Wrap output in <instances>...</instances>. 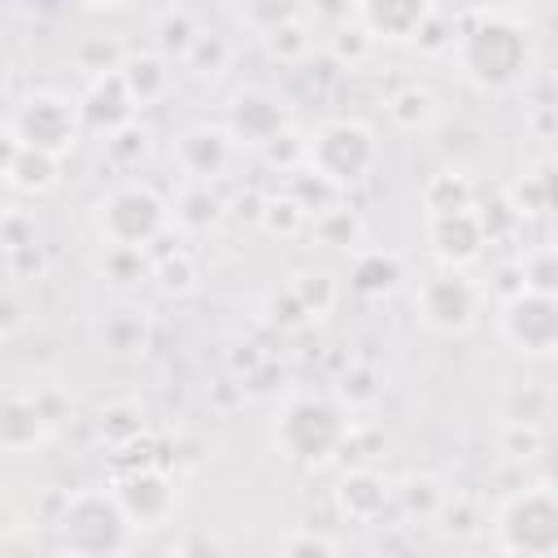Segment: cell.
I'll return each mask as SVG.
<instances>
[{
    "mask_svg": "<svg viewBox=\"0 0 558 558\" xmlns=\"http://www.w3.org/2000/svg\"><path fill=\"white\" fill-rule=\"evenodd\" d=\"M57 536H61V549L70 558H122L131 549L135 527L126 523L122 506L105 488V493L70 497L61 519H57Z\"/></svg>",
    "mask_w": 558,
    "mask_h": 558,
    "instance_id": "obj_1",
    "label": "cell"
},
{
    "mask_svg": "<svg viewBox=\"0 0 558 558\" xmlns=\"http://www.w3.org/2000/svg\"><path fill=\"white\" fill-rule=\"evenodd\" d=\"M170 227V205L148 183H118L96 205V231L109 248L148 253V244Z\"/></svg>",
    "mask_w": 558,
    "mask_h": 558,
    "instance_id": "obj_2",
    "label": "cell"
},
{
    "mask_svg": "<svg viewBox=\"0 0 558 558\" xmlns=\"http://www.w3.org/2000/svg\"><path fill=\"white\" fill-rule=\"evenodd\" d=\"M305 161L327 187H349V183H362L375 170L379 144H375L371 126L336 118V122H323L314 131V140L305 144Z\"/></svg>",
    "mask_w": 558,
    "mask_h": 558,
    "instance_id": "obj_3",
    "label": "cell"
},
{
    "mask_svg": "<svg viewBox=\"0 0 558 558\" xmlns=\"http://www.w3.org/2000/svg\"><path fill=\"white\" fill-rule=\"evenodd\" d=\"M78 135H83L78 100L61 96V92H35L9 118V140L17 148H31V153H44V157H57V161H61L65 148H74Z\"/></svg>",
    "mask_w": 558,
    "mask_h": 558,
    "instance_id": "obj_4",
    "label": "cell"
},
{
    "mask_svg": "<svg viewBox=\"0 0 558 558\" xmlns=\"http://www.w3.org/2000/svg\"><path fill=\"white\" fill-rule=\"evenodd\" d=\"M275 440L283 445V453L301 466H323L340 445H344V414L323 401V397H301L283 410Z\"/></svg>",
    "mask_w": 558,
    "mask_h": 558,
    "instance_id": "obj_5",
    "label": "cell"
},
{
    "mask_svg": "<svg viewBox=\"0 0 558 558\" xmlns=\"http://www.w3.org/2000/svg\"><path fill=\"white\" fill-rule=\"evenodd\" d=\"M558 514H554V497L549 488H527L519 497H510L501 510H497V541L510 558H549L554 554V541H558Z\"/></svg>",
    "mask_w": 558,
    "mask_h": 558,
    "instance_id": "obj_6",
    "label": "cell"
},
{
    "mask_svg": "<svg viewBox=\"0 0 558 558\" xmlns=\"http://www.w3.org/2000/svg\"><path fill=\"white\" fill-rule=\"evenodd\" d=\"M458 61H462V74L475 78L480 87H506L527 65L523 31L519 26H501V22L488 17V26L466 31L458 39Z\"/></svg>",
    "mask_w": 558,
    "mask_h": 558,
    "instance_id": "obj_7",
    "label": "cell"
},
{
    "mask_svg": "<svg viewBox=\"0 0 558 558\" xmlns=\"http://www.w3.org/2000/svg\"><path fill=\"white\" fill-rule=\"evenodd\" d=\"M414 310L432 331L453 336V331L475 327V318L484 310V288L462 270H445V275L423 279V288L414 296Z\"/></svg>",
    "mask_w": 558,
    "mask_h": 558,
    "instance_id": "obj_8",
    "label": "cell"
},
{
    "mask_svg": "<svg viewBox=\"0 0 558 558\" xmlns=\"http://www.w3.org/2000/svg\"><path fill=\"white\" fill-rule=\"evenodd\" d=\"M113 501L122 506V514H126V523L140 532V527H161L166 519H170V510H174V488H170V480L161 475V471H153V466H144V471H131L126 480H118L113 488Z\"/></svg>",
    "mask_w": 558,
    "mask_h": 558,
    "instance_id": "obj_9",
    "label": "cell"
},
{
    "mask_svg": "<svg viewBox=\"0 0 558 558\" xmlns=\"http://www.w3.org/2000/svg\"><path fill=\"white\" fill-rule=\"evenodd\" d=\"M235 140H231V131L227 126H187L179 140H174V161H179V170L192 179V183H205L209 187V179H218L231 161H235Z\"/></svg>",
    "mask_w": 558,
    "mask_h": 558,
    "instance_id": "obj_10",
    "label": "cell"
},
{
    "mask_svg": "<svg viewBox=\"0 0 558 558\" xmlns=\"http://www.w3.org/2000/svg\"><path fill=\"white\" fill-rule=\"evenodd\" d=\"M501 336L519 353H549L554 349V296L549 292H519L501 310Z\"/></svg>",
    "mask_w": 558,
    "mask_h": 558,
    "instance_id": "obj_11",
    "label": "cell"
},
{
    "mask_svg": "<svg viewBox=\"0 0 558 558\" xmlns=\"http://www.w3.org/2000/svg\"><path fill=\"white\" fill-rule=\"evenodd\" d=\"M283 122H288L283 105H279L270 92H262V87L240 92V96H235V105H231V140H235V144L266 148V144H275V140H279Z\"/></svg>",
    "mask_w": 558,
    "mask_h": 558,
    "instance_id": "obj_12",
    "label": "cell"
},
{
    "mask_svg": "<svg viewBox=\"0 0 558 558\" xmlns=\"http://www.w3.org/2000/svg\"><path fill=\"white\" fill-rule=\"evenodd\" d=\"M427 231H432V248H436V257L449 262V266L471 262V257L480 253V244H484V227H480V218H475L471 209H462V214H445V218H427Z\"/></svg>",
    "mask_w": 558,
    "mask_h": 558,
    "instance_id": "obj_13",
    "label": "cell"
},
{
    "mask_svg": "<svg viewBox=\"0 0 558 558\" xmlns=\"http://www.w3.org/2000/svg\"><path fill=\"white\" fill-rule=\"evenodd\" d=\"M427 4H357L353 17L371 39H410L427 22Z\"/></svg>",
    "mask_w": 558,
    "mask_h": 558,
    "instance_id": "obj_14",
    "label": "cell"
},
{
    "mask_svg": "<svg viewBox=\"0 0 558 558\" xmlns=\"http://www.w3.org/2000/svg\"><path fill=\"white\" fill-rule=\"evenodd\" d=\"M118 74H122V87H126V96H131V105H135V109H144V105L161 100V96H166V87H170V61H166V57H157V52H144V57L122 61V65H118Z\"/></svg>",
    "mask_w": 558,
    "mask_h": 558,
    "instance_id": "obj_15",
    "label": "cell"
},
{
    "mask_svg": "<svg viewBox=\"0 0 558 558\" xmlns=\"http://www.w3.org/2000/svg\"><path fill=\"white\" fill-rule=\"evenodd\" d=\"M48 436V418L39 414L35 401L9 397L0 401V449H31Z\"/></svg>",
    "mask_w": 558,
    "mask_h": 558,
    "instance_id": "obj_16",
    "label": "cell"
},
{
    "mask_svg": "<svg viewBox=\"0 0 558 558\" xmlns=\"http://www.w3.org/2000/svg\"><path fill=\"white\" fill-rule=\"evenodd\" d=\"M100 344H105L109 353H122V357L144 353V344H148V310H140V305H118V310H109V314L100 318Z\"/></svg>",
    "mask_w": 558,
    "mask_h": 558,
    "instance_id": "obj_17",
    "label": "cell"
},
{
    "mask_svg": "<svg viewBox=\"0 0 558 558\" xmlns=\"http://www.w3.org/2000/svg\"><path fill=\"white\" fill-rule=\"evenodd\" d=\"M0 174H4V183H13V187L44 192V187L57 183V157H44V153H31V148H17V144H13V153H9V161H4Z\"/></svg>",
    "mask_w": 558,
    "mask_h": 558,
    "instance_id": "obj_18",
    "label": "cell"
},
{
    "mask_svg": "<svg viewBox=\"0 0 558 558\" xmlns=\"http://www.w3.org/2000/svg\"><path fill=\"white\" fill-rule=\"evenodd\" d=\"M353 283L362 292H392L401 283V257L397 253H384V248H366L357 253L353 262Z\"/></svg>",
    "mask_w": 558,
    "mask_h": 558,
    "instance_id": "obj_19",
    "label": "cell"
},
{
    "mask_svg": "<svg viewBox=\"0 0 558 558\" xmlns=\"http://www.w3.org/2000/svg\"><path fill=\"white\" fill-rule=\"evenodd\" d=\"M231 57H235V48H231L222 35L201 31V35L192 39V48L183 52V65H187L196 78H222L227 65H231Z\"/></svg>",
    "mask_w": 558,
    "mask_h": 558,
    "instance_id": "obj_20",
    "label": "cell"
},
{
    "mask_svg": "<svg viewBox=\"0 0 558 558\" xmlns=\"http://www.w3.org/2000/svg\"><path fill=\"white\" fill-rule=\"evenodd\" d=\"M384 501H388V484H384L379 475L353 471V475L340 480V506H344L349 514L357 510V519H371L375 510H384Z\"/></svg>",
    "mask_w": 558,
    "mask_h": 558,
    "instance_id": "obj_21",
    "label": "cell"
},
{
    "mask_svg": "<svg viewBox=\"0 0 558 558\" xmlns=\"http://www.w3.org/2000/svg\"><path fill=\"white\" fill-rule=\"evenodd\" d=\"M196 35H201V22H196L192 9L174 4V9H161V13H157V44H161L166 61H170V57H183Z\"/></svg>",
    "mask_w": 558,
    "mask_h": 558,
    "instance_id": "obj_22",
    "label": "cell"
},
{
    "mask_svg": "<svg viewBox=\"0 0 558 558\" xmlns=\"http://www.w3.org/2000/svg\"><path fill=\"white\" fill-rule=\"evenodd\" d=\"M388 118H392L397 126H405V131L427 126V122L436 118V96H432L427 87H401V92L388 100Z\"/></svg>",
    "mask_w": 558,
    "mask_h": 558,
    "instance_id": "obj_23",
    "label": "cell"
},
{
    "mask_svg": "<svg viewBox=\"0 0 558 558\" xmlns=\"http://www.w3.org/2000/svg\"><path fill=\"white\" fill-rule=\"evenodd\" d=\"M153 279H157L161 292H192L196 288V266L183 248H174V253H161L153 262Z\"/></svg>",
    "mask_w": 558,
    "mask_h": 558,
    "instance_id": "obj_24",
    "label": "cell"
},
{
    "mask_svg": "<svg viewBox=\"0 0 558 558\" xmlns=\"http://www.w3.org/2000/svg\"><path fill=\"white\" fill-rule=\"evenodd\" d=\"M314 231H318V240L323 244H336V248H349V240H357L362 235V222H357V214H349V209H323L318 218H314Z\"/></svg>",
    "mask_w": 558,
    "mask_h": 558,
    "instance_id": "obj_25",
    "label": "cell"
},
{
    "mask_svg": "<svg viewBox=\"0 0 558 558\" xmlns=\"http://www.w3.org/2000/svg\"><path fill=\"white\" fill-rule=\"evenodd\" d=\"M288 558H336V549H331L323 536L301 532V536H292V541H288Z\"/></svg>",
    "mask_w": 558,
    "mask_h": 558,
    "instance_id": "obj_26",
    "label": "cell"
},
{
    "mask_svg": "<svg viewBox=\"0 0 558 558\" xmlns=\"http://www.w3.org/2000/svg\"><path fill=\"white\" fill-rule=\"evenodd\" d=\"M17 527V514H13V506H9V497H0V536H9Z\"/></svg>",
    "mask_w": 558,
    "mask_h": 558,
    "instance_id": "obj_27",
    "label": "cell"
},
{
    "mask_svg": "<svg viewBox=\"0 0 558 558\" xmlns=\"http://www.w3.org/2000/svg\"><path fill=\"white\" fill-rule=\"evenodd\" d=\"M0 214H4V174H0Z\"/></svg>",
    "mask_w": 558,
    "mask_h": 558,
    "instance_id": "obj_28",
    "label": "cell"
},
{
    "mask_svg": "<svg viewBox=\"0 0 558 558\" xmlns=\"http://www.w3.org/2000/svg\"><path fill=\"white\" fill-rule=\"evenodd\" d=\"M0 83H4V57H0Z\"/></svg>",
    "mask_w": 558,
    "mask_h": 558,
    "instance_id": "obj_29",
    "label": "cell"
},
{
    "mask_svg": "<svg viewBox=\"0 0 558 558\" xmlns=\"http://www.w3.org/2000/svg\"><path fill=\"white\" fill-rule=\"evenodd\" d=\"M170 558H183V554H170Z\"/></svg>",
    "mask_w": 558,
    "mask_h": 558,
    "instance_id": "obj_30",
    "label": "cell"
}]
</instances>
